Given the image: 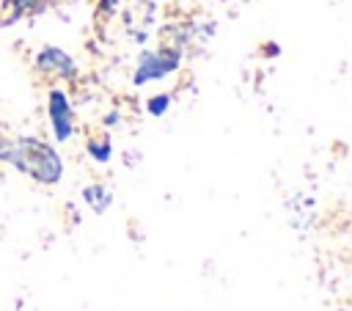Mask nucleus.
<instances>
[{"instance_id": "1", "label": "nucleus", "mask_w": 352, "mask_h": 311, "mask_svg": "<svg viewBox=\"0 0 352 311\" xmlns=\"http://www.w3.org/2000/svg\"><path fill=\"white\" fill-rule=\"evenodd\" d=\"M0 157L8 160V162H14L19 171L30 173L38 182H55L60 176V160H58V154L47 143L33 140V138L3 143L0 146Z\"/></svg>"}, {"instance_id": "2", "label": "nucleus", "mask_w": 352, "mask_h": 311, "mask_svg": "<svg viewBox=\"0 0 352 311\" xmlns=\"http://www.w3.org/2000/svg\"><path fill=\"white\" fill-rule=\"evenodd\" d=\"M50 116H52V121H55L58 138L66 140L69 132H72V121H69V102H66V96H63L60 91H55V94L50 96Z\"/></svg>"}]
</instances>
